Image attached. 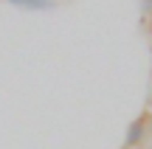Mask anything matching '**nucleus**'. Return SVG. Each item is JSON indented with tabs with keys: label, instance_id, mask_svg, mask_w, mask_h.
Here are the masks:
<instances>
[{
	"label": "nucleus",
	"instance_id": "f257e3e1",
	"mask_svg": "<svg viewBox=\"0 0 152 149\" xmlns=\"http://www.w3.org/2000/svg\"><path fill=\"white\" fill-rule=\"evenodd\" d=\"M144 135H147V118L138 116L135 121H130L127 127V135H124V149H135L144 144Z\"/></svg>",
	"mask_w": 152,
	"mask_h": 149
},
{
	"label": "nucleus",
	"instance_id": "7ed1b4c3",
	"mask_svg": "<svg viewBox=\"0 0 152 149\" xmlns=\"http://www.w3.org/2000/svg\"><path fill=\"white\" fill-rule=\"evenodd\" d=\"M144 11H152V0H144Z\"/></svg>",
	"mask_w": 152,
	"mask_h": 149
},
{
	"label": "nucleus",
	"instance_id": "f03ea898",
	"mask_svg": "<svg viewBox=\"0 0 152 149\" xmlns=\"http://www.w3.org/2000/svg\"><path fill=\"white\" fill-rule=\"evenodd\" d=\"M9 3L20 6V9H28V11H48V9H56V0H9Z\"/></svg>",
	"mask_w": 152,
	"mask_h": 149
},
{
	"label": "nucleus",
	"instance_id": "20e7f679",
	"mask_svg": "<svg viewBox=\"0 0 152 149\" xmlns=\"http://www.w3.org/2000/svg\"><path fill=\"white\" fill-rule=\"evenodd\" d=\"M149 31H152V23H149Z\"/></svg>",
	"mask_w": 152,
	"mask_h": 149
}]
</instances>
